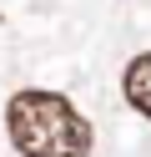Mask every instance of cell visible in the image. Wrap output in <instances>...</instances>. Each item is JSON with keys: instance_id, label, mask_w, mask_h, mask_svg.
Segmentation results:
<instances>
[{"instance_id": "cell-1", "label": "cell", "mask_w": 151, "mask_h": 157, "mask_svg": "<svg viewBox=\"0 0 151 157\" xmlns=\"http://www.w3.org/2000/svg\"><path fill=\"white\" fill-rule=\"evenodd\" d=\"M5 127L25 157H91V122L56 91H15Z\"/></svg>"}, {"instance_id": "cell-2", "label": "cell", "mask_w": 151, "mask_h": 157, "mask_svg": "<svg viewBox=\"0 0 151 157\" xmlns=\"http://www.w3.org/2000/svg\"><path fill=\"white\" fill-rule=\"evenodd\" d=\"M121 91H126V101L136 106L141 117H151V51H141L136 61L126 66V76H121Z\"/></svg>"}]
</instances>
